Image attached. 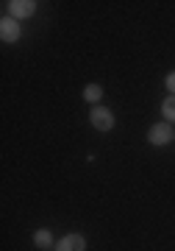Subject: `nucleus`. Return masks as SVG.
Segmentation results:
<instances>
[{"label":"nucleus","instance_id":"5","mask_svg":"<svg viewBox=\"0 0 175 251\" xmlns=\"http://www.w3.org/2000/svg\"><path fill=\"white\" fill-rule=\"evenodd\" d=\"M59 251H87V240L81 234H67L59 240Z\"/></svg>","mask_w":175,"mask_h":251},{"label":"nucleus","instance_id":"3","mask_svg":"<svg viewBox=\"0 0 175 251\" xmlns=\"http://www.w3.org/2000/svg\"><path fill=\"white\" fill-rule=\"evenodd\" d=\"M14 14V20H22V17H34L36 11V3L34 0H14V3H6Z\"/></svg>","mask_w":175,"mask_h":251},{"label":"nucleus","instance_id":"8","mask_svg":"<svg viewBox=\"0 0 175 251\" xmlns=\"http://www.w3.org/2000/svg\"><path fill=\"white\" fill-rule=\"evenodd\" d=\"M161 112H164L167 120H175V95H170V98L164 100V106H161Z\"/></svg>","mask_w":175,"mask_h":251},{"label":"nucleus","instance_id":"1","mask_svg":"<svg viewBox=\"0 0 175 251\" xmlns=\"http://www.w3.org/2000/svg\"><path fill=\"white\" fill-rule=\"evenodd\" d=\"M148 140H150V145H167L170 140H173V128H170V123H156V126H150Z\"/></svg>","mask_w":175,"mask_h":251},{"label":"nucleus","instance_id":"6","mask_svg":"<svg viewBox=\"0 0 175 251\" xmlns=\"http://www.w3.org/2000/svg\"><path fill=\"white\" fill-rule=\"evenodd\" d=\"M100 95H103V90H100V84H89L87 90H84V98H87L89 103H97V100H100Z\"/></svg>","mask_w":175,"mask_h":251},{"label":"nucleus","instance_id":"7","mask_svg":"<svg viewBox=\"0 0 175 251\" xmlns=\"http://www.w3.org/2000/svg\"><path fill=\"white\" fill-rule=\"evenodd\" d=\"M34 243L39 246V249H47V246L53 243V234L47 232V229H39V232L34 234Z\"/></svg>","mask_w":175,"mask_h":251},{"label":"nucleus","instance_id":"4","mask_svg":"<svg viewBox=\"0 0 175 251\" xmlns=\"http://www.w3.org/2000/svg\"><path fill=\"white\" fill-rule=\"evenodd\" d=\"M0 36H3V42H17L20 39V25L14 17H6L0 23Z\"/></svg>","mask_w":175,"mask_h":251},{"label":"nucleus","instance_id":"9","mask_svg":"<svg viewBox=\"0 0 175 251\" xmlns=\"http://www.w3.org/2000/svg\"><path fill=\"white\" fill-rule=\"evenodd\" d=\"M164 84H167V90H170V92L175 95V73H170V75H167V81H164Z\"/></svg>","mask_w":175,"mask_h":251},{"label":"nucleus","instance_id":"2","mask_svg":"<svg viewBox=\"0 0 175 251\" xmlns=\"http://www.w3.org/2000/svg\"><path fill=\"white\" fill-rule=\"evenodd\" d=\"M92 126L97 131H109V128H114V115L106 106H95L92 109Z\"/></svg>","mask_w":175,"mask_h":251}]
</instances>
